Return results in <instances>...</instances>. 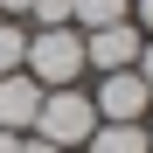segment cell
Here are the masks:
<instances>
[{"label": "cell", "instance_id": "6", "mask_svg": "<svg viewBox=\"0 0 153 153\" xmlns=\"http://www.w3.org/2000/svg\"><path fill=\"white\" fill-rule=\"evenodd\" d=\"M91 153H153L146 146V125H111V118H97V132L84 139Z\"/></svg>", "mask_w": 153, "mask_h": 153}, {"label": "cell", "instance_id": "7", "mask_svg": "<svg viewBox=\"0 0 153 153\" xmlns=\"http://www.w3.org/2000/svg\"><path fill=\"white\" fill-rule=\"evenodd\" d=\"M132 0H70V21L76 28H105V21H125Z\"/></svg>", "mask_w": 153, "mask_h": 153}, {"label": "cell", "instance_id": "14", "mask_svg": "<svg viewBox=\"0 0 153 153\" xmlns=\"http://www.w3.org/2000/svg\"><path fill=\"white\" fill-rule=\"evenodd\" d=\"M14 146H21V132H0V153H14Z\"/></svg>", "mask_w": 153, "mask_h": 153}, {"label": "cell", "instance_id": "11", "mask_svg": "<svg viewBox=\"0 0 153 153\" xmlns=\"http://www.w3.org/2000/svg\"><path fill=\"white\" fill-rule=\"evenodd\" d=\"M14 153H63V146H49V139H42V132H35V139H21V146H14Z\"/></svg>", "mask_w": 153, "mask_h": 153}, {"label": "cell", "instance_id": "2", "mask_svg": "<svg viewBox=\"0 0 153 153\" xmlns=\"http://www.w3.org/2000/svg\"><path fill=\"white\" fill-rule=\"evenodd\" d=\"M28 132H42L49 146H84L91 132H97V105H91V91H76V84H63V91H42V111H35V125Z\"/></svg>", "mask_w": 153, "mask_h": 153}, {"label": "cell", "instance_id": "3", "mask_svg": "<svg viewBox=\"0 0 153 153\" xmlns=\"http://www.w3.org/2000/svg\"><path fill=\"white\" fill-rule=\"evenodd\" d=\"M91 105H97V118H111V125H139L146 105H153V91L139 84V70H105V84L91 91Z\"/></svg>", "mask_w": 153, "mask_h": 153}, {"label": "cell", "instance_id": "9", "mask_svg": "<svg viewBox=\"0 0 153 153\" xmlns=\"http://www.w3.org/2000/svg\"><path fill=\"white\" fill-rule=\"evenodd\" d=\"M28 14L42 21V28H63L70 21V0H28Z\"/></svg>", "mask_w": 153, "mask_h": 153}, {"label": "cell", "instance_id": "5", "mask_svg": "<svg viewBox=\"0 0 153 153\" xmlns=\"http://www.w3.org/2000/svg\"><path fill=\"white\" fill-rule=\"evenodd\" d=\"M35 111H42V84L28 70H7L0 76V132H28Z\"/></svg>", "mask_w": 153, "mask_h": 153}, {"label": "cell", "instance_id": "8", "mask_svg": "<svg viewBox=\"0 0 153 153\" xmlns=\"http://www.w3.org/2000/svg\"><path fill=\"white\" fill-rule=\"evenodd\" d=\"M21 56H28V35H21V21H7V14H0V76H7V70H21Z\"/></svg>", "mask_w": 153, "mask_h": 153}, {"label": "cell", "instance_id": "15", "mask_svg": "<svg viewBox=\"0 0 153 153\" xmlns=\"http://www.w3.org/2000/svg\"><path fill=\"white\" fill-rule=\"evenodd\" d=\"M146 146H153V125H146Z\"/></svg>", "mask_w": 153, "mask_h": 153}, {"label": "cell", "instance_id": "4", "mask_svg": "<svg viewBox=\"0 0 153 153\" xmlns=\"http://www.w3.org/2000/svg\"><path fill=\"white\" fill-rule=\"evenodd\" d=\"M146 35L132 28V21H105V28H84V63L91 70H132L139 63Z\"/></svg>", "mask_w": 153, "mask_h": 153}, {"label": "cell", "instance_id": "10", "mask_svg": "<svg viewBox=\"0 0 153 153\" xmlns=\"http://www.w3.org/2000/svg\"><path fill=\"white\" fill-rule=\"evenodd\" d=\"M132 70H139V84H146V91H153V42H146V49H139V63H132Z\"/></svg>", "mask_w": 153, "mask_h": 153}, {"label": "cell", "instance_id": "12", "mask_svg": "<svg viewBox=\"0 0 153 153\" xmlns=\"http://www.w3.org/2000/svg\"><path fill=\"white\" fill-rule=\"evenodd\" d=\"M0 14H7V21H21V14H28V0H0Z\"/></svg>", "mask_w": 153, "mask_h": 153}, {"label": "cell", "instance_id": "1", "mask_svg": "<svg viewBox=\"0 0 153 153\" xmlns=\"http://www.w3.org/2000/svg\"><path fill=\"white\" fill-rule=\"evenodd\" d=\"M21 70H28L42 91L76 84V70H84V35H76V21H63V28H35V35H28V56H21Z\"/></svg>", "mask_w": 153, "mask_h": 153}, {"label": "cell", "instance_id": "13", "mask_svg": "<svg viewBox=\"0 0 153 153\" xmlns=\"http://www.w3.org/2000/svg\"><path fill=\"white\" fill-rule=\"evenodd\" d=\"M139 28H146V35H153V0H139Z\"/></svg>", "mask_w": 153, "mask_h": 153}]
</instances>
